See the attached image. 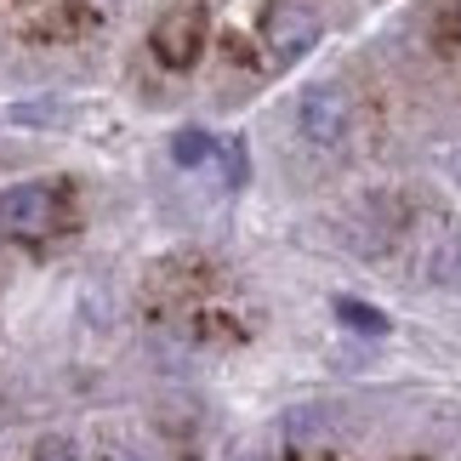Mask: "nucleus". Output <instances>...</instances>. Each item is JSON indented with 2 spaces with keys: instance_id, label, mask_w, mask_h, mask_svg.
<instances>
[{
  "instance_id": "nucleus-1",
  "label": "nucleus",
  "mask_w": 461,
  "mask_h": 461,
  "mask_svg": "<svg viewBox=\"0 0 461 461\" xmlns=\"http://www.w3.org/2000/svg\"><path fill=\"white\" fill-rule=\"evenodd\" d=\"M63 228V188L58 183H12L0 188V240L41 245Z\"/></svg>"
},
{
  "instance_id": "nucleus-2",
  "label": "nucleus",
  "mask_w": 461,
  "mask_h": 461,
  "mask_svg": "<svg viewBox=\"0 0 461 461\" xmlns=\"http://www.w3.org/2000/svg\"><path fill=\"white\" fill-rule=\"evenodd\" d=\"M205 34H211V17L205 6H171L154 17L149 29V51L159 58V68H171V75H183L205 58Z\"/></svg>"
},
{
  "instance_id": "nucleus-8",
  "label": "nucleus",
  "mask_w": 461,
  "mask_h": 461,
  "mask_svg": "<svg viewBox=\"0 0 461 461\" xmlns=\"http://www.w3.org/2000/svg\"><path fill=\"white\" fill-rule=\"evenodd\" d=\"M29 461H80V450H75V438H41L29 450Z\"/></svg>"
},
{
  "instance_id": "nucleus-6",
  "label": "nucleus",
  "mask_w": 461,
  "mask_h": 461,
  "mask_svg": "<svg viewBox=\"0 0 461 461\" xmlns=\"http://www.w3.org/2000/svg\"><path fill=\"white\" fill-rule=\"evenodd\" d=\"M336 319H342L348 330H365V336H382V330H387V313L365 308L359 296H336Z\"/></svg>"
},
{
  "instance_id": "nucleus-7",
  "label": "nucleus",
  "mask_w": 461,
  "mask_h": 461,
  "mask_svg": "<svg viewBox=\"0 0 461 461\" xmlns=\"http://www.w3.org/2000/svg\"><path fill=\"white\" fill-rule=\"evenodd\" d=\"M428 274L438 279V285H456V279H461V234H450V240L433 251V268H428Z\"/></svg>"
},
{
  "instance_id": "nucleus-5",
  "label": "nucleus",
  "mask_w": 461,
  "mask_h": 461,
  "mask_svg": "<svg viewBox=\"0 0 461 461\" xmlns=\"http://www.w3.org/2000/svg\"><path fill=\"white\" fill-rule=\"evenodd\" d=\"M171 154H176V166H211V159L222 154L217 137H205V131H176L171 137Z\"/></svg>"
},
{
  "instance_id": "nucleus-4",
  "label": "nucleus",
  "mask_w": 461,
  "mask_h": 461,
  "mask_svg": "<svg viewBox=\"0 0 461 461\" xmlns=\"http://www.w3.org/2000/svg\"><path fill=\"white\" fill-rule=\"evenodd\" d=\"M262 46L274 51V63H296L319 46V12L308 0H268L262 12Z\"/></svg>"
},
{
  "instance_id": "nucleus-3",
  "label": "nucleus",
  "mask_w": 461,
  "mask_h": 461,
  "mask_svg": "<svg viewBox=\"0 0 461 461\" xmlns=\"http://www.w3.org/2000/svg\"><path fill=\"white\" fill-rule=\"evenodd\" d=\"M296 131L308 137L313 149H342L353 131V103L336 80H319L296 97Z\"/></svg>"
}]
</instances>
